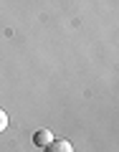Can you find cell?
<instances>
[{
	"instance_id": "6da1fadb",
	"label": "cell",
	"mask_w": 119,
	"mask_h": 152,
	"mask_svg": "<svg viewBox=\"0 0 119 152\" xmlns=\"http://www.w3.org/2000/svg\"><path fill=\"white\" fill-rule=\"evenodd\" d=\"M46 152H74V145L69 140H51L46 145Z\"/></svg>"
},
{
	"instance_id": "7a4b0ae2",
	"label": "cell",
	"mask_w": 119,
	"mask_h": 152,
	"mask_svg": "<svg viewBox=\"0 0 119 152\" xmlns=\"http://www.w3.org/2000/svg\"><path fill=\"white\" fill-rule=\"evenodd\" d=\"M51 140H53V134H51L48 129H38V132H36V137H33V142H36L38 147H46Z\"/></svg>"
},
{
	"instance_id": "3957f363",
	"label": "cell",
	"mask_w": 119,
	"mask_h": 152,
	"mask_svg": "<svg viewBox=\"0 0 119 152\" xmlns=\"http://www.w3.org/2000/svg\"><path fill=\"white\" fill-rule=\"evenodd\" d=\"M5 127H8V114L3 112V109H0V132L5 129Z\"/></svg>"
}]
</instances>
